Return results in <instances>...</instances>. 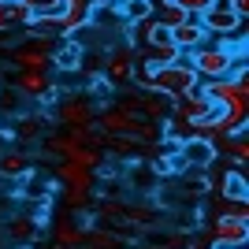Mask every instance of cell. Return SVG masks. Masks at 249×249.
<instances>
[{
    "label": "cell",
    "mask_w": 249,
    "mask_h": 249,
    "mask_svg": "<svg viewBox=\"0 0 249 249\" xmlns=\"http://www.w3.org/2000/svg\"><path fill=\"white\" fill-rule=\"evenodd\" d=\"M52 119L60 126H89L97 123V101L86 89H60L52 101Z\"/></svg>",
    "instance_id": "cell-1"
},
{
    "label": "cell",
    "mask_w": 249,
    "mask_h": 249,
    "mask_svg": "<svg viewBox=\"0 0 249 249\" xmlns=\"http://www.w3.org/2000/svg\"><path fill=\"white\" fill-rule=\"evenodd\" d=\"M149 89L164 93L167 101H175V97H182V93L201 89V78H197V71L186 63V56H182V60H175V63L156 67V71H153V86H149Z\"/></svg>",
    "instance_id": "cell-2"
},
{
    "label": "cell",
    "mask_w": 249,
    "mask_h": 249,
    "mask_svg": "<svg viewBox=\"0 0 249 249\" xmlns=\"http://www.w3.org/2000/svg\"><path fill=\"white\" fill-rule=\"evenodd\" d=\"M186 63L197 71L201 82H216V78H231L234 71V52H227L223 45H201V49L186 52Z\"/></svg>",
    "instance_id": "cell-3"
},
{
    "label": "cell",
    "mask_w": 249,
    "mask_h": 249,
    "mask_svg": "<svg viewBox=\"0 0 249 249\" xmlns=\"http://www.w3.org/2000/svg\"><path fill=\"white\" fill-rule=\"evenodd\" d=\"M115 108L126 115H138V119H149V123H160L171 112V101L156 89H123L115 97Z\"/></svg>",
    "instance_id": "cell-4"
},
{
    "label": "cell",
    "mask_w": 249,
    "mask_h": 249,
    "mask_svg": "<svg viewBox=\"0 0 249 249\" xmlns=\"http://www.w3.org/2000/svg\"><path fill=\"white\" fill-rule=\"evenodd\" d=\"M201 93L216 108H227V112H249V82L242 78H216V82H201Z\"/></svg>",
    "instance_id": "cell-5"
},
{
    "label": "cell",
    "mask_w": 249,
    "mask_h": 249,
    "mask_svg": "<svg viewBox=\"0 0 249 249\" xmlns=\"http://www.w3.org/2000/svg\"><path fill=\"white\" fill-rule=\"evenodd\" d=\"M130 74H134V49L130 45H112L101 60V78L112 89H126L130 86Z\"/></svg>",
    "instance_id": "cell-6"
},
{
    "label": "cell",
    "mask_w": 249,
    "mask_h": 249,
    "mask_svg": "<svg viewBox=\"0 0 249 249\" xmlns=\"http://www.w3.org/2000/svg\"><path fill=\"white\" fill-rule=\"evenodd\" d=\"M15 93L22 97V101L30 104H52V97L60 93V86H56V78H52L49 71H19L15 74Z\"/></svg>",
    "instance_id": "cell-7"
},
{
    "label": "cell",
    "mask_w": 249,
    "mask_h": 249,
    "mask_svg": "<svg viewBox=\"0 0 249 249\" xmlns=\"http://www.w3.org/2000/svg\"><path fill=\"white\" fill-rule=\"evenodd\" d=\"M201 26H205L208 37H238V34H246V19H238L223 0H216V4L201 15Z\"/></svg>",
    "instance_id": "cell-8"
},
{
    "label": "cell",
    "mask_w": 249,
    "mask_h": 249,
    "mask_svg": "<svg viewBox=\"0 0 249 249\" xmlns=\"http://www.w3.org/2000/svg\"><path fill=\"white\" fill-rule=\"evenodd\" d=\"M205 231H208V238H212L216 249H234V246H246V242H249V219L216 216Z\"/></svg>",
    "instance_id": "cell-9"
},
{
    "label": "cell",
    "mask_w": 249,
    "mask_h": 249,
    "mask_svg": "<svg viewBox=\"0 0 249 249\" xmlns=\"http://www.w3.org/2000/svg\"><path fill=\"white\" fill-rule=\"evenodd\" d=\"M45 134H49V115L45 112H19L11 119V138L19 142V149L41 145Z\"/></svg>",
    "instance_id": "cell-10"
},
{
    "label": "cell",
    "mask_w": 249,
    "mask_h": 249,
    "mask_svg": "<svg viewBox=\"0 0 249 249\" xmlns=\"http://www.w3.org/2000/svg\"><path fill=\"white\" fill-rule=\"evenodd\" d=\"M41 223H37V216H30V212H11L8 219H4V227H0V234H4V242H11V246H34V242L41 238Z\"/></svg>",
    "instance_id": "cell-11"
},
{
    "label": "cell",
    "mask_w": 249,
    "mask_h": 249,
    "mask_svg": "<svg viewBox=\"0 0 249 249\" xmlns=\"http://www.w3.org/2000/svg\"><path fill=\"white\" fill-rule=\"evenodd\" d=\"M93 0H63L60 8V34L63 37H74L82 34L86 26H93Z\"/></svg>",
    "instance_id": "cell-12"
},
{
    "label": "cell",
    "mask_w": 249,
    "mask_h": 249,
    "mask_svg": "<svg viewBox=\"0 0 249 249\" xmlns=\"http://www.w3.org/2000/svg\"><path fill=\"white\" fill-rule=\"evenodd\" d=\"M219 108L212 101H208L201 89H194V93H182L171 101V115H182V119H190V123H201V119H212Z\"/></svg>",
    "instance_id": "cell-13"
},
{
    "label": "cell",
    "mask_w": 249,
    "mask_h": 249,
    "mask_svg": "<svg viewBox=\"0 0 249 249\" xmlns=\"http://www.w3.org/2000/svg\"><path fill=\"white\" fill-rule=\"evenodd\" d=\"M30 175H34V156L26 149H19V145L0 149V178L4 182H22Z\"/></svg>",
    "instance_id": "cell-14"
},
{
    "label": "cell",
    "mask_w": 249,
    "mask_h": 249,
    "mask_svg": "<svg viewBox=\"0 0 249 249\" xmlns=\"http://www.w3.org/2000/svg\"><path fill=\"white\" fill-rule=\"evenodd\" d=\"M8 60L15 63V71H49L52 67V56L45 49H37L30 37L22 45H15V49H8Z\"/></svg>",
    "instance_id": "cell-15"
},
{
    "label": "cell",
    "mask_w": 249,
    "mask_h": 249,
    "mask_svg": "<svg viewBox=\"0 0 249 249\" xmlns=\"http://www.w3.org/2000/svg\"><path fill=\"white\" fill-rule=\"evenodd\" d=\"M52 182H63V186H74V190H97V171L74 164V160H60Z\"/></svg>",
    "instance_id": "cell-16"
},
{
    "label": "cell",
    "mask_w": 249,
    "mask_h": 249,
    "mask_svg": "<svg viewBox=\"0 0 249 249\" xmlns=\"http://www.w3.org/2000/svg\"><path fill=\"white\" fill-rule=\"evenodd\" d=\"M52 63H56V71L63 74H74L86 67V45L74 41V37H63L60 45H56V52H52Z\"/></svg>",
    "instance_id": "cell-17"
},
{
    "label": "cell",
    "mask_w": 249,
    "mask_h": 249,
    "mask_svg": "<svg viewBox=\"0 0 249 249\" xmlns=\"http://www.w3.org/2000/svg\"><path fill=\"white\" fill-rule=\"evenodd\" d=\"M86 231L89 227H82L71 212H60V216L52 219V246H74L78 249L86 242Z\"/></svg>",
    "instance_id": "cell-18"
},
{
    "label": "cell",
    "mask_w": 249,
    "mask_h": 249,
    "mask_svg": "<svg viewBox=\"0 0 249 249\" xmlns=\"http://www.w3.org/2000/svg\"><path fill=\"white\" fill-rule=\"evenodd\" d=\"M171 45H175L182 56L201 49V45H208V34H205V26H201V19H186L182 26H175V30H171Z\"/></svg>",
    "instance_id": "cell-19"
},
{
    "label": "cell",
    "mask_w": 249,
    "mask_h": 249,
    "mask_svg": "<svg viewBox=\"0 0 249 249\" xmlns=\"http://www.w3.org/2000/svg\"><path fill=\"white\" fill-rule=\"evenodd\" d=\"M126 227L130 231L160 227V208H156L153 201H126Z\"/></svg>",
    "instance_id": "cell-20"
},
{
    "label": "cell",
    "mask_w": 249,
    "mask_h": 249,
    "mask_svg": "<svg viewBox=\"0 0 249 249\" xmlns=\"http://www.w3.org/2000/svg\"><path fill=\"white\" fill-rule=\"evenodd\" d=\"M82 246H93V249H126L134 246V238H126L119 231H104V227H89L86 231V242Z\"/></svg>",
    "instance_id": "cell-21"
},
{
    "label": "cell",
    "mask_w": 249,
    "mask_h": 249,
    "mask_svg": "<svg viewBox=\"0 0 249 249\" xmlns=\"http://www.w3.org/2000/svg\"><path fill=\"white\" fill-rule=\"evenodd\" d=\"M216 186H219V197H227V201H246L249 197V182H246V175H242L238 167L223 171Z\"/></svg>",
    "instance_id": "cell-22"
},
{
    "label": "cell",
    "mask_w": 249,
    "mask_h": 249,
    "mask_svg": "<svg viewBox=\"0 0 249 249\" xmlns=\"http://www.w3.org/2000/svg\"><path fill=\"white\" fill-rule=\"evenodd\" d=\"M219 153H223V156L231 160V164H234V167L242 171V167H246V160H249V142H246V134L219 138V142H216V156H219Z\"/></svg>",
    "instance_id": "cell-23"
},
{
    "label": "cell",
    "mask_w": 249,
    "mask_h": 249,
    "mask_svg": "<svg viewBox=\"0 0 249 249\" xmlns=\"http://www.w3.org/2000/svg\"><path fill=\"white\" fill-rule=\"evenodd\" d=\"M60 201H63V212H89L93 208V190H74V186H63L60 190Z\"/></svg>",
    "instance_id": "cell-24"
},
{
    "label": "cell",
    "mask_w": 249,
    "mask_h": 249,
    "mask_svg": "<svg viewBox=\"0 0 249 249\" xmlns=\"http://www.w3.org/2000/svg\"><path fill=\"white\" fill-rule=\"evenodd\" d=\"M153 19L160 22V26H167V30H175V26H182L190 15L182 8H175L171 0H164V4H156V8H153Z\"/></svg>",
    "instance_id": "cell-25"
},
{
    "label": "cell",
    "mask_w": 249,
    "mask_h": 249,
    "mask_svg": "<svg viewBox=\"0 0 249 249\" xmlns=\"http://www.w3.org/2000/svg\"><path fill=\"white\" fill-rule=\"evenodd\" d=\"M26 182V190H22V201H26V208H34V205H49V190H52V182H41V178H22Z\"/></svg>",
    "instance_id": "cell-26"
},
{
    "label": "cell",
    "mask_w": 249,
    "mask_h": 249,
    "mask_svg": "<svg viewBox=\"0 0 249 249\" xmlns=\"http://www.w3.org/2000/svg\"><path fill=\"white\" fill-rule=\"evenodd\" d=\"M126 186L142 190V194H153V190H156V175L149 171V164H130V171H126Z\"/></svg>",
    "instance_id": "cell-27"
},
{
    "label": "cell",
    "mask_w": 249,
    "mask_h": 249,
    "mask_svg": "<svg viewBox=\"0 0 249 249\" xmlns=\"http://www.w3.org/2000/svg\"><path fill=\"white\" fill-rule=\"evenodd\" d=\"M19 112H26V101L15 93V86H4V89H0V115L15 119Z\"/></svg>",
    "instance_id": "cell-28"
},
{
    "label": "cell",
    "mask_w": 249,
    "mask_h": 249,
    "mask_svg": "<svg viewBox=\"0 0 249 249\" xmlns=\"http://www.w3.org/2000/svg\"><path fill=\"white\" fill-rule=\"evenodd\" d=\"M67 160H74V164H82V167H89V171H101L104 153H101V149H74Z\"/></svg>",
    "instance_id": "cell-29"
},
{
    "label": "cell",
    "mask_w": 249,
    "mask_h": 249,
    "mask_svg": "<svg viewBox=\"0 0 249 249\" xmlns=\"http://www.w3.org/2000/svg\"><path fill=\"white\" fill-rule=\"evenodd\" d=\"M171 4H175V8H182L190 19H201V15H205V11L216 4V0H171Z\"/></svg>",
    "instance_id": "cell-30"
},
{
    "label": "cell",
    "mask_w": 249,
    "mask_h": 249,
    "mask_svg": "<svg viewBox=\"0 0 249 249\" xmlns=\"http://www.w3.org/2000/svg\"><path fill=\"white\" fill-rule=\"evenodd\" d=\"M186 249H216V246H212V238H208V231H205V227H197L194 234H190Z\"/></svg>",
    "instance_id": "cell-31"
},
{
    "label": "cell",
    "mask_w": 249,
    "mask_h": 249,
    "mask_svg": "<svg viewBox=\"0 0 249 249\" xmlns=\"http://www.w3.org/2000/svg\"><path fill=\"white\" fill-rule=\"evenodd\" d=\"M227 8L234 11L238 19H246V15H249V0H227Z\"/></svg>",
    "instance_id": "cell-32"
},
{
    "label": "cell",
    "mask_w": 249,
    "mask_h": 249,
    "mask_svg": "<svg viewBox=\"0 0 249 249\" xmlns=\"http://www.w3.org/2000/svg\"><path fill=\"white\" fill-rule=\"evenodd\" d=\"M4 56H8V45H4V41H0V60H4Z\"/></svg>",
    "instance_id": "cell-33"
},
{
    "label": "cell",
    "mask_w": 249,
    "mask_h": 249,
    "mask_svg": "<svg viewBox=\"0 0 249 249\" xmlns=\"http://www.w3.org/2000/svg\"><path fill=\"white\" fill-rule=\"evenodd\" d=\"M49 249H74V246H49ZM78 249H82V246H78Z\"/></svg>",
    "instance_id": "cell-34"
},
{
    "label": "cell",
    "mask_w": 249,
    "mask_h": 249,
    "mask_svg": "<svg viewBox=\"0 0 249 249\" xmlns=\"http://www.w3.org/2000/svg\"><path fill=\"white\" fill-rule=\"evenodd\" d=\"M4 246H8V242H4V234H0V249H4Z\"/></svg>",
    "instance_id": "cell-35"
},
{
    "label": "cell",
    "mask_w": 249,
    "mask_h": 249,
    "mask_svg": "<svg viewBox=\"0 0 249 249\" xmlns=\"http://www.w3.org/2000/svg\"><path fill=\"white\" fill-rule=\"evenodd\" d=\"M82 249H93V246H82Z\"/></svg>",
    "instance_id": "cell-36"
},
{
    "label": "cell",
    "mask_w": 249,
    "mask_h": 249,
    "mask_svg": "<svg viewBox=\"0 0 249 249\" xmlns=\"http://www.w3.org/2000/svg\"><path fill=\"white\" fill-rule=\"evenodd\" d=\"M234 249H246V246H234Z\"/></svg>",
    "instance_id": "cell-37"
}]
</instances>
